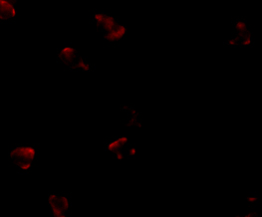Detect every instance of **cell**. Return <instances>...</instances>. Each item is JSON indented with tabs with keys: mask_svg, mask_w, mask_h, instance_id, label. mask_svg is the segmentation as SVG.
Listing matches in <instances>:
<instances>
[{
	"mask_svg": "<svg viewBox=\"0 0 262 217\" xmlns=\"http://www.w3.org/2000/svg\"><path fill=\"white\" fill-rule=\"evenodd\" d=\"M48 205L52 216H70L72 202L67 193L51 192L48 196Z\"/></svg>",
	"mask_w": 262,
	"mask_h": 217,
	"instance_id": "8992f818",
	"label": "cell"
},
{
	"mask_svg": "<svg viewBox=\"0 0 262 217\" xmlns=\"http://www.w3.org/2000/svg\"><path fill=\"white\" fill-rule=\"evenodd\" d=\"M10 164L20 173H28L33 169L38 160L37 146L32 145H17L8 154Z\"/></svg>",
	"mask_w": 262,
	"mask_h": 217,
	"instance_id": "277c9868",
	"label": "cell"
},
{
	"mask_svg": "<svg viewBox=\"0 0 262 217\" xmlns=\"http://www.w3.org/2000/svg\"><path fill=\"white\" fill-rule=\"evenodd\" d=\"M52 217H70V216H52Z\"/></svg>",
	"mask_w": 262,
	"mask_h": 217,
	"instance_id": "9c48e42d",
	"label": "cell"
},
{
	"mask_svg": "<svg viewBox=\"0 0 262 217\" xmlns=\"http://www.w3.org/2000/svg\"><path fill=\"white\" fill-rule=\"evenodd\" d=\"M254 31L246 16H233L230 20V34L224 46L232 49H251L255 47Z\"/></svg>",
	"mask_w": 262,
	"mask_h": 217,
	"instance_id": "7a4b0ae2",
	"label": "cell"
},
{
	"mask_svg": "<svg viewBox=\"0 0 262 217\" xmlns=\"http://www.w3.org/2000/svg\"><path fill=\"white\" fill-rule=\"evenodd\" d=\"M120 122L128 127H139L143 125L142 113L132 105H121L119 107Z\"/></svg>",
	"mask_w": 262,
	"mask_h": 217,
	"instance_id": "52a82bcc",
	"label": "cell"
},
{
	"mask_svg": "<svg viewBox=\"0 0 262 217\" xmlns=\"http://www.w3.org/2000/svg\"><path fill=\"white\" fill-rule=\"evenodd\" d=\"M56 62L70 72H92L95 69L91 61L85 55L69 44H65L57 49Z\"/></svg>",
	"mask_w": 262,
	"mask_h": 217,
	"instance_id": "3957f363",
	"label": "cell"
},
{
	"mask_svg": "<svg viewBox=\"0 0 262 217\" xmlns=\"http://www.w3.org/2000/svg\"><path fill=\"white\" fill-rule=\"evenodd\" d=\"M18 16L17 5L14 1L1 0L0 1V21L1 23L10 24L15 22Z\"/></svg>",
	"mask_w": 262,
	"mask_h": 217,
	"instance_id": "ba28073f",
	"label": "cell"
},
{
	"mask_svg": "<svg viewBox=\"0 0 262 217\" xmlns=\"http://www.w3.org/2000/svg\"><path fill=\"white\" fill-rule=\"evenodd\" d=\"M90 22L102 34L103 39L110 44H119L128 34V27L118 17L106 11L93 10L90 14Z\"/></svg>",
	"mask_w": 262,
	"mask_h": 217,
	"instance_id": "6da1fadb",
	"label": "cell"
},
{
	"mask_svg": "<svg viewBox=\"0 0 262 217\" xmlns=\"http://www.w3.org/2000/svg\"><path fill=\"white\" fill-rule=\"evenodd\" d=\"M105 147L114 159L118 161L133 160L136 157V146L126 136L111 137L105 143Z\"/></svg>",
	"mask_w": 262,
	"mask_h": 217,
	"instance_id": "5b68a950",
	"label": "cell"
}]
</instances>
